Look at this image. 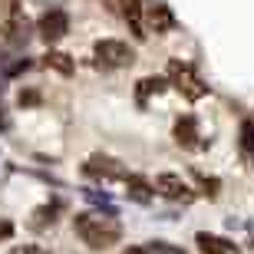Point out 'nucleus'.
<instances>
[{"instance_id": "nucleus-14", "label": "nucleus", "mask_w": 254, "mask_h": 254, "mask_svg": "<svg viewBox=\"0 0 254 254\" xmlns=\"http://www.w3.org/2000/svg\"><path fill=\"white\" fill-rule=\"evenodd\" d=\"M165 86H169V79H162V76H149V79H142V83H139V96L145 99L149 93H162Z\"/></svg>"}, {"instance_id": "nucleus-9", "label": "nucleus", "mask_w": 254, "mask_h": 254, "mask_svg": "<svg viewBox=\"0 0 254 254\" xmlns=\"http://www.w3.org/2000/svg\"><path fill=\"white\" fill-rule=\"evenodd\" d=\"M198 139H201V135H198L195 119H191V116H182L179 123H175V142L185 145V149H198V145H201Z\"/></svg>"}, {"instance_id": "nucleus-13", "label": "nucleus", "mask_w": 254, "mask_h": 254, "mask_svg": "<svg viewBox=\"0 0 254 254\" xmlns=\"http://www.w3.org/2000/svg\"><path fill=\"white\" fill-rule=\"evenodd\" d=\"M43 63L53 66V69H60L63 76L73 73V63H69V57H66V53H47V57H43Z\"/></svg>"}, {"instance_id": "nucleus-5", "label": "nucleus", "mask_w": 254, "mask_h": 254, "mask_svg": "<svg viewBox=\"0 0 254 254\" xmlns=\"http://www.w3.org/2000/svg\"><path fill=\"white\" fill-rule=\"evenodd\" d=\"M83 169H86V175H96V179H126V182L132 179L129 172L123 169V162L109 159V155H93Z\"/></svg>"}, {"instance_id": "nucleus-2", "label": "nucleus", "mask_w": 254, "mask_h": 254, "mask_svg": "<svg viewBox=\"0 0 254 254\" xmlns=\"http://www.w3.org/2000/svg\"><path fill=\"white\" fill-rule=\"evenodd\" d=\"M169 83L179 89L189 103H195V99H201V96L208 93V86L198 79V73H195V66L191 63H185V60H169Z\"/></svg>"}, {"instance_id": "nucleus-10", "label": "nucleus", "mask_w": 254, "mask_h": 254, "mask_svg": "<svg viewBox=\"0 0 254 254\" xmlns=\"http://www.w3.org/2000/svg\"><path fill=\"white\" fill-rule=\"evenodd\" d=\"M149 27L155 30V33H165V30L175 27V17H172V10L165 7V3H159V7L149 10Z\"/></svg>"}, {"instance_id": "nucleus-8", "label": "nucleus", "mask_w": 254, "mask_h": 254, "mask_svg": "<svg viewBox=\"0 0 254 254\" xmlns=\"http://www.w3.org/2000/svg\"><path fill=\"white\" fill-rule=\"evenodd\" d=\"M198 251L201 254H238V248L231 245V241H225V238L218 235H208V231H198Z\"/></svg>"}, {"instance_id": "nucleus-18", "label": "nucleus", "mask_w": 254, "mask_h": 254, "mask_svg": "<svg viewBox=\"0 0 254 254\" xmlns=\"http://www.w3.org/2000/svg\"><path fill=\"white\" fill-rule=\"evenodd\" d=\"M0 129H7V119H3V109H0Z\"/></svg>"}, {"instance_id": "nucleus-16", "label": "nucleus", "mask_w": 254, "mask_h": 254, "mask_svg": "<svg viewBox=\"0 0 254 254\" xmlns=\"http://www.w3.org/2000/svg\"><path fill=\"white\" fill-rule=\"evenodd\" d=\"M10 254H50L47 248H40V245H20V248H13Z\"/></svg>"}, {"instance_id": "nucleus-15", "label": "nucleus", "mask_w": 254, "mask_h": 254, "mask_svg": "<svg viewBox=\"0 0 254 254\" xmlns=\"http://www.w3.org/2000/svg\"><path fill=\"white\" fill-rule=\"evenodd\" d=\"M241 145H245V152L254 155V123H251V119L241 123Z\"/></svg>"}, {"instance_id": "nucleus-11", "label": "nucleus", "mask_w": 254, "mask_h": 254, "mask_svg": "<svg viewBox=\"0 0 254 254\" xmlns=\"http://www.w3.org/2000/svg\"><path fill=\"white\" fill-rule=\"evenodd\" d=\"M126 185H129V198H132V201H139V205H149V201H152V191H155V189H149L142 179H135V175H132Z\"/></svg>"}, {"instance_id": "nucleus-1", "label": "nucleus", "mask_w": 254, "mask_h": 254, "mask_svg": "<svg viewBox=\"0 0 254 254\" xmlns=\"http://www.w3.org/2000/svg\"><path fill=\"white\" fill-rule=\"evenodd\" d=\"M73 228H76V235L83 238V245L93 248V251H106V248L119 245V238H123V225L113 215H96V211L76 215Z\"/></svg>"}, {"instance_id": "nucleus-6", "label": "nucleus", "mask_w": 254, "mask_h": 254, "mask_svg": "<svg viewBox=\"0 0 254 254\" xmlns=\"http://www.w3.org/2000/svg\"><path fill=\"white\" fill-rule=\"evenodd\" d=\"M119 13H123V20L129 23L135 40L149 37V33H145V7H142V0H119Z\"/></svg>"}, {"instance_id": "nucleus-4", "label": "nucleus", "mask_w": 254, "mask_h": 254, "mask_svg": "<svg viewBox=\"0 0 254 254\" xmlns=\"http://www.w3.org/2000/svg\"><path fill=\"white\" fill-rule=\"evenodd\" d=\"M37 33L47 40V43L63 40L66 33H69V13H66V10H60V7H50L47 13L37 20Z\"/></svg>"}, {"instance_id": "nucleus-3", "label": "nucleus", "mask_w": 254, "mask_h": 254, "mask_svg": "<svg viewBox=\"0 0 254 254\" xmlns=\"http://www.w3.org/2000/svg\"><path fill=\"white\" fill-rule=\"evenodd\" d=\"M96 53V63L99 66H109V69H119V66H132L135 63V50L123 40H99L93 47Z\"/></svg>"}, {"instance_id": "nucleus-17", "label": "nucleus", "mask_w": 254, "mask_h": 254, "mask_svg": "<svg viewBox=\"0 0 254 254\" xmlns=\"http://www.w3.org/2000/svg\"><path fill=\"white\" fill-rule=\"evenodd\" d=\"M13 235V225H10V221H3V218H0V241H3V238H10Z\"/></svg>"}, {"instance_id": "nucleus-7", "label": "nucleus", "mask_w": 254, "mask_h": 254, "mask_svg": "<svg viewBox=\"0 0 254 254\" xmlns=\"http://www.w3.org/2000/svg\"><path fill=\"white\" fill-rule=\"evenodd\" d=\"M155 191H159L162 198H169V201H189V198H191L189 185H185L179 175H169V172L155 179Z\"/></svg>"}, {"instance_id": "nucleus-12", "label": "nucleus", "mask_w": 254, "mask_h": 254, "mask_svg": "<svg viewBox=\"0 0 254 254\" xmlns=\"http://www.w3.org/2000/svg\"><path fill=\"white\" fill-rule=\"evenodd\" d=\"M123 254H179V251H172L165 241H152V245H135V248H126Z\"/></svg>"}]
</instances>
